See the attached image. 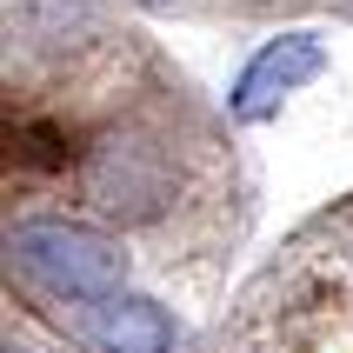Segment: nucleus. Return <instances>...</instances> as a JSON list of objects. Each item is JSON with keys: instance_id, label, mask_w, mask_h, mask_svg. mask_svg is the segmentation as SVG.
<instances>
[{"instance_id": "20e7f679", "label": "nucleus", "mask_w": 353, "mask_h": 353, "mask_svg": "<svg viewBox=\"0 0 353 353\" xmlns=\"http://www.w3.org/2000/svg\"><path fill=\"white\" fill-rule=\"evenodd\" d=\"M100 347L107 353H167L174 347V320L160 314L154 300H107Z\"/></svg>"}, {"instance_id": "f257e3e1", "label": "nucleus", "mask_w": 353, "mask_h": 353, "mask_svg": "<svg viewBox=\"0 0 353 353\" xmlns=\"http://www.w3.org/2000/svg\"><path fill=\"white\" fill-rule=\"evenodd\" d=\"M214 353H353V194L280 240L227 307Z\"/></svg>"}, {"instance_id": "39448f33", "label": "nucleus", "mask_w": 353, "mask_h": 353, "mask_svg": "<svg viewBox=\"0 0 353 353\" xmlns=\"http://www.w3.org/2000/svg\"><path fill=\"white\" fill-rule=\"evenodd\" d=\"M7 353H14V347H7Z\"/></svg>"}, {"instance_id": "f03ea898", "label": "nucleus", "mask_w": 353, "mask_h": 353, "mask_svg": "<svg viewBox=\"0 0 353 353\" xmlns=\"http://www.w3.org/2000/svg\"><path fill=\"white\" fill-rule=\"evenodd\" d=\"M7 260L47 300H114L127 280V247L87 220H14Z\"/></svg>"}, {"instance_id": "7ed1b4c3", "label": "nucleus", "mask_w": 353, "mask_h": 353, "mask_svg": "<svg viewBox=\"0 0 353 353\" xmlns=\"http://www.w3.org/2000/svg\"><path fill=\"white\" fill-rule=\"evenodd\" d=\"M327 67V47H320L314 34H280L267 40L254 60H247V74L234 80V120H267L280 107V100L294 94V87H307V80Z\"/></svg>"}]
</instances>
